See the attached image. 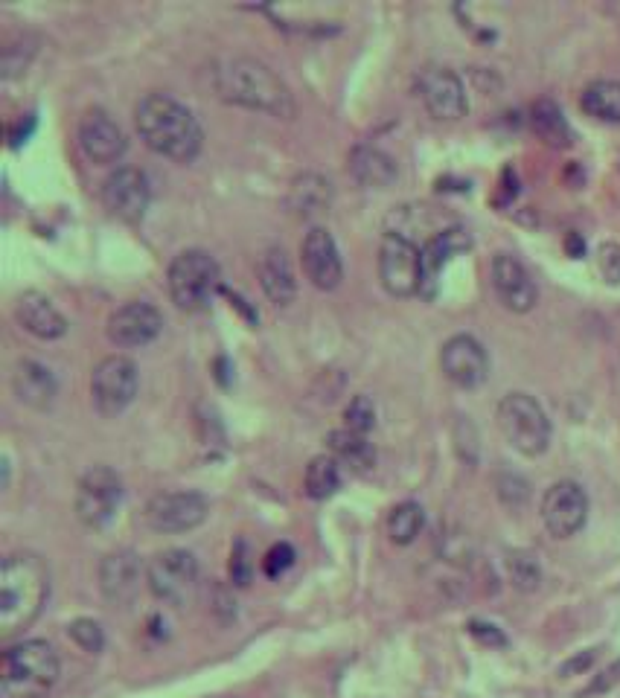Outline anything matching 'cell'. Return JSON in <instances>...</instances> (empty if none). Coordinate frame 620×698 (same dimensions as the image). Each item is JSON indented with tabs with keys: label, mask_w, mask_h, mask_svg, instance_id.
<instances>
[{
	"label": "cell",
	"mask_w": 620,
	"mask_h": 698,
	"mask_svg": "<svg viewBox=\"0 0 620 698\" xmlns=\"http://www.w3.org/2000/svg\"><path fill=\"white\" fill-rule=\"evenodd\" d=\"M618 681H620V664H615V667L603 672V678H600V681H594V684L588 687L586 696H591V693H603V690H609V687H612V684H618Z\"/></svg>",
	"instance_id": "obj_40"
},
{
	"label": "cell",
	"mask_w": 620,
	"mask_h": 698,
	"mask_svg": "<svg viewBox=\"0 0 620 698\" xmlns=\"http://www.w3.org/2000/svg\"><path fill=\"white\" fill-rule=\"evenodd\" d=\"M79 146L91 163L108 166L126 155V134L111 120L108 111L91 108L79 123Z\"/></svg>",
	"instance_id": "obj_17"
},
{
	"label": "cell",
	"mask_w": 620,
	"mask_h": 698,
	"mask_svg": "<svg viewBox=\"0 0 620 698\" xmlns=\"http://www.w3.org/2000/svg\"><path fill=\"white\" fill-rule=\"evenodd\" d=\"M134 126L140 140L175 163L198 158L204 134L196 114L169 94H146L134 108Z\"/></svg>",
	"instance_id": "obj_1"
},
{
	"label": "cell",
	"mask_w": 620,
	"mask_h": 698,
	"mask_svg": "<svg viewBox=\"0 0 620 698\" xmlns=\"http://www.w3.org/2000/svg\"><path fill=\"white\" fill-rule=\"evenodd\" d=\"M379 280L393 297H411L423 288V251L402 233H385L379 248Z\"/></svg>",
	"instance_id": "obj_8"
},
{
	"label": "cell",
	"mask_w": 620,
	"mask_h": 698,
	"mask_svg": "<svg viewBox=\"0 0 620 698\" xmlns=\"http://www.w3.org/2000/svg\"><path fill=\"white\" fill-rule=\"evenodd\" d=\"M33 128H35L33 114H27V120H18L15 126L9 128V143H12V149H18L21 143H27V137L33 134Z\"/></svg>",
	"instance_id": "obj_39"
},
{
	"label": "cell",
	"mask_w": 620,
	"mask_h": 698,
	"mask_svg": "<svg viewBox=\"0 0 620 698\" xmlns=\"http://www.w3.org/2000/svg\"><path fill=\"white\" fill-rule=\"evenodd\" d=\"M146 585L166 605H187L198 588V562L190 550L169 547L146 562Z\"/></svg>",
	"instance_id": "obj_7"
},
{
	"label": "cell",
	"mask_w": 620,
	"mask_h": 698,
	"mask_svg": "<svg viewBox=\"0 0 620 698\" xmlns=\"http://www.w3.org/2000/svg\"><path fill=\"white\" fill-rule=\"evenodd\" d=\"M152 190H149V178L134 169V166H120L114 169L105 184H102V204L111 216L123 219V222H140L149 210Z\"/></svg>",
	"instance_id": "obj_13"
},
{
	"label": "cell",
	"mask_w": 620,
	"mask_h": 698,
	"mask_svg": "<svg viewBox=\"0 0 620 698\" xmlns=\"http://www.w3.org/2000/svg\"><path fill=\"white\" fill-rule=\"evenodd\" d=\"M591 661H594V649H588L586 655H580V658L568 661V664L562 667V675H571V672H583V669L591 667Z\"/></svg>",
	"instance_id": "obj_41"
},
{
	"label": "cell",
	"mask_w": 620,
	"mask_h": 698,
	"mask_svg": "<svg viewBox=\"0 0 620 698\" xmlns=\"http://www.w3.org/2000/svg\"><path fill=\"white\" fill-rule=\"evenodd\" d=\"M164 329V318L152 303L134 300L120 306L111 318H108V341L117 347H146L152 344Z\"/></svg>",
	"instance_id": "obj_15"
},
{
	"label": "cell",
	"mask_w": 620,
	"mask_h": 698,
	"mask_svg": "<svg viewBox=\"0 0 620 698\" xmlns=\"http://www.w3.org/2000/svg\"><path fill=\"white\" fill-rule=\"evenodd\" d=\"M123 504V480L108 466H94L85 472L76 489V515L85 527L102 530L114 521Z\"/></svg>",
	"instance_id": "obj_9"
},
{
	"label": "cell",
	"mask_w": 620,
	"mask_h": 698,
	"mask_svg": "<svg viewBox=\"0 0 620 698\" xmlns=\"http://www.w3.org/2000/svg\"><path fill=\"white\" fill-rule=\"evenodd\" d=\"M300 259H303V271L309 277V283L321 291H332L341 286L344 280V265L338 245L332 239V233L324 227H312L300 245Z\"/></svg>",
	"instance_id": "obj_16"
},
{
	"label": "cell",
	"mask_w": 620,
	"mask_h": 698,
	"mask_svg": "<svg viewBox=\"0 0 620 698\" xmlns=\"http://www.w3.org/2000/svg\"><path fill=\"white\" fill-rule=\"evenodd\" d=\"M423 524H425L423 507H420V504H414V501H405V504L393 507L391 515H388V536H391L393 544L405 547V544H411V541L420 536Z\"/></svg>",
	"instance_id": "obj_31"
},
{
	"label": "cell",
	"mask_w": 620,
	"mask_h": 698,
	"mask_svg": "<svg viewBox=\"0 0 620 698\" xmlns=\"http://www.w3.org/2000/svg\"><path fill=\"white\" fill-rule=\"evenodd\" d=\"M50 594V571L30 550L12 553L0 568V637L9 640L24 632L41 614Z\"/></svg>",
	"instance_id": "obj_2"
},
{
	"label": "cell",
	"mask_w": 620,
	"mask_h": 698,
	"mask_svg": "<svg viewBox=\"0 0 620 698\" xmlns=\"http://www.w3.org/2000/svg\"><path fill=\"white\" fill-rule=\"evenodd\" d=\"M329 451L338 463H347L350 469L356 472H367L373 463H376V451L373 445L367 443L364 434H356L350 428H341V431H332L329 434Z\"/></svg>",
	"instance_id": "obj_26"
},
{
	"label": "cell",
	"mask_w": 620,
	"mask_h": 698,
	"mask_svg": "<svg viewBox=\"0 0 620 698\" xmlns=\"http://www.w3.org/2000/svg\"><path fill=\"white\" fill-rule=\"evenodd\" d=\"M507 573H510V582L524 594L536 591L539 582H542V568H539L536 556L527 553V550H510L507 553Z\"/></svg>",
	"instance_id": "obj_32"
},
{
	"label": "cell",
	"mask_w": 620,
	"mask_h": 698,
	"mask_svg": "<svg viewBox=\"0 0 620 698\" xmlns=\"http://www.w3.org/2000/svg\"><path fill=\"white\" fill-rule=\"evenodd\" d=\"M213 88L228 102L265 111L274 117H294V96L289 85L268 64L236 56L213 70Z\"/></svg>",
	"instance_id": "obj_3"
},
{
	"label": "cell",
	"mask_w": 620,
	"mask_h": 698,
	"mask_svg": "<svg viewBox=\"0 0 620 698\" xmlns=\"http://www.w3.org/2000/svg\"><path fill=\"white\" fill-rule=\"evenodd\" d=\"M344 419H347V428H350V431L367 434V431H373V425H376V405H373L367 396H356V399L347 405Z\"/></svg>",
	"instance_id": "obj_34"
},
{
	"label": "cell",
	"mask_w": 620,
	"mask_h": 698,
	"mask_svg": "<svg viewBox=\"0 0 620 698\" xmlns=\"http://www.w3.org/2000/svg\"><path fill=\"white\" fill-rule=\"evenodd\" d=\"M440 370L446 379L463 390L481 387L490 376L487 349L481 347L472 335H455L440 349Z\"/></svg>",
	"instance_id": "obj_14"
},
{
	"label": "cell",
	"mask_w": 620,
	"mask_h": 698,
	"mask_svg": "<svg viewBox=\"0 0 620 698\" xmlns=\"http://www.w3.org/2000/svg\"><path fill=\"white\" fill-rule=\"evenodd\" d=\"M12 390L18 402L30 405L35 411H47L56 399V379L38 361H18L12 373Z\"/></svg>",
	"instance_id": "obj_23"
},
{
	"label": "cell",
	"mask_w": 620,
	"mask_h": 698,
	"mask_svg": "<svg viewBox=\"0 0 620 698\" xmlns=\"http://www.w3.org/2000/svg\"><path fill=\"white\" fill-rule=\"evenodd\" d=\"M492 286L498 300L510 309V312H530L536 306V283L530 280L527 268L513 254H495L492 259Z\"/></svg>",
	"instance_id": "obj_20"
},
{
	"label": "cell",
	"mask_w": 620,
	"mask_h": 698,
	"mask_svg": "<svg viewBox=\"0 0 620 698\" xmlns=\"http://www.w3.org/2000/svg\"><path fill=\"white\" fill-rule=\"evenodd\" d=\"M67 635L73 637V643H76L79 649H85V652H91V655L102 652V646H105V635H102L99 623L97 620H88V617L73 620V623L67 626Z\"/></svg>",
	"instance_id": "obj_33"
},
{
	"label": "cell",
	"mask_w": 620,
	"mask_h": 698,
	"mask_svg": "<svg viewBox=\"0 0 620 698\" xmlns=\"http://www.w3.org/2000/svg\"><path fill=\"white\" fill-rule=\"evenodd\" d=\"M260 283L274 306H289L294 300L297 283H294L292 262L283 248H268L260 256Z\"/></svg>",
	"instance_id": "obj_24"
},
{
	"label": "cell",
	"mask_w": 620,
	"mask_h": 698,
	"mask_svg": "<svg viewBox=\"0 0 620 698\" xmlns=\"http://www.w3.org/2000/svg\"><path fill=\"white\" fill-rule=\"evenodd\" d=\"M472 248V239L463 227H449L434 233V239H428V245L423 248V288L420 294L434 297L437 286H440V274L443 268L455 259V256L466 254Z\"/></svg>",
	"instance_id": "obj_21"
},
{
	"label": "cell",
	"mask_w": 620,
	"mask_h": 698,
	"mask_svg": "<svg viewBox=\"0 0 620 698\" xmlns=\"http://www.w3.org/2000/svg\"><path fill=\"white\" fill-rule=\"evenodd\" d=\"M166 286H169V297H172V303L178 309L198 312L213 300V294L222 286L219 262L207 251H198V248L181 251L169 265Z\"/></svg>",
	"instance_id": "obj_5"
},
{
	"label": "cell",
	"mask_w": 620,
	"mask_h": 698,
	"mask_svg": "<svg viewBox=\"0 0 620 698\" xmlns=\"http://www.w3.org/2000/svg\"><path fill=\"white\" fill-rule=\"evenodd\" d=\"M329 195H332L329 181H324L321 175H303V178H297L292 184V198H289V204H292V210L297 216L312 219V216H318V213L327 210Z\"/></svg>",
	"instance_id": "obj_29"
},
{
	"label": "cell",
	"mask_w": 620,
	"mask_h": 698,
	"mask_svg": "<svg viewBox=\"0 0 620 698\" xmlns=\"http://www.w3.org/2000/svg\"><path fill=\"white\" fill-rule=\"evenodd\" d=\"M137 387H140L137 364L126 355H108L99 361L91 376V399L102 416H117L134 402Z\"/></svg>",
	"instance_id": "obj_10"
},
{
	"label": "cell",
	"mask_w": 620,
	"mask_h": 698,
	"mask_svg": "<svg viewBox=\"0 0 620 698\" xmlns=\"http://www.w3.org/2000/svg\"><path fill=\"white\" fill-rule=\"evenodd\" d=\"M588 495L574 480L554 483L542 498V521L554 539H571L586 527Z\"/></svg>",
	"instance_id": "obj_12"
},
{
	"label": "cell",
	"mask_w": 620,
	"mask_h": 698,
	"mask_svg": "<svg viewBox=\"0 0 620 698\" xmlns=\"http://www.w3.org/2000/svg\"><path fill=\"white\" fill-rule=\"evenodd\" d=\"M306 495L315 498V501H324L329 495H335V489L341 486V469H338V460L332 454H318L309 460L306 466Z\"/></svg>",
	"instance_id": "obj_30"
},
{
	"label": "cell",
	"mask_w": 620,
	"mask_h": 698,
	"mask_svg": "<svg viewBox=\"0 0 620 698\" xmlns=\"http://www.w3.org/2000/svg\"><path fill=\"white\" fill-rule=\"evenodd\" d=\"M498 428L504 440L524 457H539L551 445V419L527 393H507L501 399Z\"/></svg>",
	"instance_id": "obj_6"
},
{
	"label": "cell",
	"mask_w": 620,
	"mask_h": 698,
	"mask_svg": "<svg viewBox=\"0 0 620 698\" xmlns=\"http://www.w3.org/2000/svg\"><path fill=\"white\" fill-rule=\"evenodd\" d=\"M146 579V568L140 565V559L131 550H117L108 553L99 565V588L102 597L114 605H129L137 591L140 582Z\"/></svg>",
	"instance_id": "obj_19"
},
{
	"label": "cell",
	"mask_w": 620,
	"mask_h": 698,
	"mask_svg": "<svg viewBox=\"0 0 620 698\" xmlns=\"http://www.w3.org/2000/svg\"><path fill=\"white\" fill-rule=\"evenodd\" d=\"M230 576L236 585H248V576H251V562L245 559V544L239 541L233 556H230Z\"/></svg>",
	"instance_id": "obj_37"
},
{
	"label": "cell",
	"mask_w": 620,
	"mask_h": 698,
	"mask_svg": "<svg viewBox=\"0 0 620 698\" xmlns=\"http://www.w3.org/2000/svg\"><path fill=\"white\" fill-rule=\"evenodd\" d=\"M15 320L41 341H56L67 332L65 315L41 291H24L15 303Z\"/></svg>",
	"instance_id": "obj_22"
},
{
	"label": "cell",
	"mask_w": 620,
	"mask_h": 698,
	"mask_svg": "<svg viewBox=\"0 0 620 698\" xmlns=\"http://www.w3.org/2000/svg\"><path fill=\"white\" fill-rule=\"evenodd\" d=\"M530 126H533V131H536L548 146H554V149H565V146H571V140H574L565 114L556 108L551 99H542V102L533 105V111H530Z\"/></svg>",
	"instance_id": "obj_27"
},
{
	"label": "cell",
	"mask_w": 620,
	"mask_h": 698,
	"mask_svg": "<svg viewBox=\"0 0 620 698\" xmlns=\"http://www.w3.org/2000/svg\"><path fill=\"white\" fill-rule=\"evenodd\" d=\"M59 655L47 640H24L0 658V698H41L59 681Z\"/></svg>",
	"instance_id": "obj_4"
},
{
	"label": "cell",
	"mask_w": 620,
	"mask_h": 698,
	"mask_svg": "<svg viewBox=\"0 0 620 698\" xmlns=\"http://www.w3.org/2000/svg\"><path fill=\"white\" fill-rule=\"evenodd\" d=\"M597 262H600V271H603V277H606L612 286H618L620 283V245H612V242L600 245V251H597Z\"/></svg>",
	"instance_id": "obj_36"
},
{
	"label": "cell",
	"mask_w": 620,
	"mask_h": 698,
	"mask_svg": "<svg viewBox=\"0 0 620 698\" xmlns=\"http://www.w3.org/2000/svg\"><path fill=\"white\" fill-rule=\"evenodd\" d=\"M292 565H294V550H292V544H286V541L274 544V547L265 553V559H262V571H265V576H271V579H277L280 573H286Z\"/></svg>",
	"instance_id": "obj_35"
},
{
	"label": "cell",
	"mask_w": 620,
	"mask_h": 698,
	"mask_svg": "<svg viewBox=\"0 0 620 698\" xmlns=\"http://www.w3.org/2000/svg\"><path fill=\"white\" fill-rule=\"evenodd\" d=\"M420 96L431 117L437 120H460L469 111L463 82L449 67H428L420 76Z\"/></svg>",
	"instance_id": "obj_18"
},
{
	"label": "cell",
	"mask_w": 620,
	"mask_h": 698,
	"mask_svg": "<svg viewBox=\"0 0 620 698\" xmlns=\"http://www.w3.org/2000/svg\"><path fill=\"white\" fill-rule=\"evenodd\" d=\"M207 512L210 507L198 492H161L146 504L143 521L155 533H187L204 524Z\"/></svg>",
	"instance_id": "obj_11"
},
{
	"label": "cell",
	"mask_w": 620,
	"mask_h": 698,
	"mask_svg": "<svg viewBox=\"0 0 620 698\" xmlns=\"http://www.w3.org/2000/svg\"><path fill=\"white\" fill-rule=\"evenodd\" d=\"M583 111L594 120H603V123H620V82L615 79H597L591 82L586 91H583V99H580Z\"/></svg>",
	"instance_id": "obj_28"
},
{
	"label": "cell",
	"mask_w": 620,
	"mask_h": 698,
	"mask_svg": "<svg viewBox=\"0 0 620 698\" xmlns=\"http://www.w3.org/2000/svg\"><path fill=\"white\" fill-rule=\"evenodd\" d=\"M350 172L356 175V181L364 184V187H388V184H393V178H396V163L382 149L359 146L350 155Z\"/></svg>",
	"instance_id": "obj_25"
},
{
	"label": "cell",
	"mask_w": 620,
	"mask_h": 698,
	"mask_svg": "<svg viewBox=\"0 0 620 698\" xmlns=\"http://www.w3.org/2000/svg\"><path fill=\"white\" fill-rule=\"evenodd\" d=\"M469 632L478 637L481 643H490V646H504L507 643V637L501 635L495 626H490V623H478L475 620V623H469Z\"/></svg>",
	"instance_id": "obj_38"
},
{
	"label": "cell",
	"mask_w": 620,
	"mask_h": 698,
	"mask_svg": "<svg viewBox=\"0 0 620 698\" xmlns=\"http://www.w3.org/2000/svg\"><path fill=\"white\" fill-rule=\"evenodd\" d=\"M565 248H568V254L577 259V256H583V251H586V242H583L577 233H571V236L565 239Z\"/></svg>",
	"instance_id": "obj_42"
}]
</instances>
